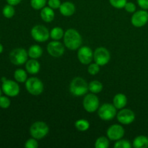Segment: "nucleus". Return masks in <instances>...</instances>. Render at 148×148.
<instances>
[{"label":"nucleus","mask_w":148,"mask_h":148,"mask_svg":"<svg viewBox=\"0 0 148 148\" xmlns=\"http://www.w3.org/2000/svg\"><path fill=\"white\" fill-rule=\"evenodd\" d=\"M64 43L69 50H77L80 48L82 40L80 34L75 29H68L64 36Z\"/></svg>","instance_id":"1"},{"label":"nucleus","mask_w":148,"mask_h":148,"mask_svg":"<svg viewBox=\"0 0 148 148\" xmlns=\"http://www.w3.org/2000/svg\"><path fill=\"white\" fill-rule=\"evenodd\" d=\"M69 90L74 96H82L85 95L89 90L88 84L83 78L77 77L71 81L69 85Z\"/></svg>","instance_id":"2"},{"label":"nucleus","mask_w":148,"mask_h":148,"mask_svg":"<svg viewBox=\"0 0 148 148\" xmlns=\"http://www.w3.org/2000/svg\"><path fill=\"white\" fill-rule=\"evenodd\" d=\"M49 132V127L43 121H36L30 128V136L36 140L44 138Z\"/></svg>","instance_id":"3"},{"label":"nucleus","mask_w":148,"mask_h":148,"mask_svg":"<svg viewBox=\"0 0 148 148\" xmlns=\"http://www.w3.org/2000/svg\"><path fill=\"white\" fill-rule=\"evenodd\" d=\"M28 56V53L25 49L23 48H17L10 52L9 57L12 64L20 66L27 62Z\"/></svg>","instance_id":"4"},{"label":"nucleus","mask_w":148,"mask_h":148,"mask_svg":"<svg viewBox=\"0 0 148 148\" xmlns=\"http://www.w3.org/2000/svg\"><path fill=\"white\" fill-rule=\"evenodd\" d=\"M25 88L29 93L37 96L43 92L44 85L42 81L38 77H30L25 82Z\"/></svg>","instance_id":"5"},{"label":"nucleus","mask_w":148,"mask_h":148,"mask_svg":"<svg viewBox=\"0 0 148 148\" xmlns=\"http://www.w3.org/2000/svg\"><path fill=\"white\" fill-rule=\"evenodd\" d=\"M116 108L114 104L104 103L98 109V115L103 121H111L117 115Z\"/></svg>","instance_id":"6"},{"label":"nucleus","mask_w":148,"mask_h":148,"mask_svg":"<svg viewBox=\"0 0 148 148\" xmlns=\"http://www.w3.org/2000/svg\"><path fill=\"white\" fill-rule=\"evenodd\" d=\"M30 34L32 38L39 43L46 41L50 37V32L44 25H37L33 27L30 31Z\"/></svg>","instance_id":"7"},{"label":"nucleus","mask_w":148,"mask_h":148,"mask_svg":"<svg viewBox=\"0 0 148 148\" xmlns=\"http://www.w3.org/2000/svg\"><path fill=\"white\" fill-rule=\"evenodd\" d=\"M99 98L94 93H90L84 97L83 105L84 109L89 113H93L99 108Z\"/></svg>","instance_id":"8"},{"label":"nucleus","mask_w":148,"mask_h":148,"mask_svg":"<svg viewBox=\"0 0 148 148\" xmlns=\"http://www.w3.org/2000/svg\"><path fill=\"white\" fill-rule=\"evenodd\" d=\"M93 59L100 66H104L110 62L111 54L107 49L104 47L97 48L93 52Z\"/></svg>","instance_id":"9"},{"label":"nucleus","mask_w":148,"mask_h":148,"mask_svg":"<svg viewBox=\"0 0 148 148\" xmlns=\"http://www.w3.org/2000/svg\"><path fill=\"white\" fill-rule=\"evenodd\" d=\"M1 90L8 97H16L19 95L20 88L17 81L7 79L4 82H2L1 85Z\"/></svg>","instance_id":"10"},{"label":"nucleus","mask_w":148,"mask_h":148,"mask_svg":"<svg viewBox=\"0 0 148 148\" xmlns=\"http://www.w3.org/2000/svg\"><path fill=\"white\" fill-rule=\"evenodd\" d=\"M148 22V12L145 10L135 12L132 16L131 23L134 27H142Z\"/></svg>","instance_id":"11"},{"label":"nucleus","mask_w":148,"mask_h":148,"mask_svg":"<svg viewBox=\"0 0 148 148\" xmlns=\"http://www.w3.org/2000/svg\"><path fill=\"white\" fill-rule=\"evenodd\" d=\"M77 58L82 64H90L93 59V51L88 46H82L78 49Z\"/></svg>","instance_id":"12"},{"label":"nucleus","mask_w":148,"mask_h":148,"mask_svg":"<svg viewBox=\"0 0 148 148\" xmlns=\"http://www.w3.org/2000/svg\"><path fill=\"white\" fill-rule=\"evenodd\" d=\"M47 51L51 56L59 58L64 53V46L59 40H53L50 42L47 46Z\"/></svg>","instance_id":"13"},{"label":"nucleus","mask_w":148,"mask_h":148,"mask_svg":"<svg viewBox=\"0 0 148 148\" xmlns=\"http://www.w3.org/2000/svg\"><path fill=\"white\" fill-rule=\"evenodd\" d=\"M117 120L121 124L128 125L132 124L135 119V114L134 111L128 108H122L119 113H117Z\"/></svg>","instance_id":"14"},{"label":"nucleus","mask_w":148,"mask_h":148,"mask_svg":"<svg viewBox=\"0 0 148 148\" xmlns=\"http://www.w3.org/2000/svg\"><path fill=\"white\" fill-rule=\"evenodd\" d=\"M124 133L125 132L124 127L119 124H113L108 127L106 132L107 137L110 140L113 141H117L122 138L124 135Z\"/></svg>","instance_id":"15"},{"label":"nucleus","mask_w":148,"mask_h":148,"mask_svg":"<svg viewBox=\"0 0 148 148\" xmlns=\"http://www.w3.org/2000/svg\"><path fill=\"white\" fill-rule=\"evenodd\" d=\"M75 10H76V8H75V4L71 1H64L62 3L59 7L60 13L64 17H70L73 15L75 12Z\"/></svg>","instance_id":"16"},{"label":"nucleus","mask_w":148,"mask_h":148,"mask_svg":"<svg viewBox=\"0 0 148 148\" xmlns=\"http://www.w3.org/2000/svg\"><path fill=\"white\" fill-rule=\"evenodd\" d=\"M40 69V64L37 59H31L27 60L25 63V69L27 73L30 75H36L39 72Z\"/></svg>","instance_id":"17"},{"label":"nucleus","mask_w":148,"mask_h":148,"mask_svg":"<svg viewBox=\"0 0 148 148\" xmlns=\"http://www.w3.org/2000/svg\"><path fill=\"white\" fill-rule=\"evenodd\" d=\"M113 104L116 109H122L127 104V96L123 93L116 94L113 98Z\"/></svg>","instance_id":"18"},{"label":"nucleus","mask_w":148,"mask_h":148,"mask_svg":"<svg viewBox=\"0 0 148 148\" xmlns=\"http://www.w3.org/2000/svg\"><path fill=\"white\" fill-rule=\"evenodd\" d=\"M55 17L54 11L50 7H45L40 10V17L46 23H51Z\"/></svg>","instance_id":"19"},{"label":"nucleus","mask_w":148,"mask_h":148,"mask_svg":"<svg viewBox=\"0 0 148 148\" xmlns=\"http://www.w3.org/2000/svg\"><path fill=\"white\" fill-rule=\"evenodd\" d=\"M132 146L134 148H147L148 137L145 135H139L134 138Z\"/></svg>","instance_id":"20"},{"label":"nucleus","mask_w":148,"mask_h":148,"mask_svg":"<svg viewBox=\"0 0 148 148\" xmlns=\"http://www.w3.org/2000/svg\"><path fill=\"white\" fill-rule=\"evenodd\" d=\"M27 53L30 58L38 59L43 54V49L38 45H33L29 48Z\"/></svg>","instance_id":"21"},{"label":"nucleus","mask_w":148,"mask_h":148,"mask_svg":"<svg viewBox=\"0 0 148 148\" xmlns=\"http://www.w3.org/2000/svg\"><path fill=\"white\" fill-rule=\"evenodd\" d=\"M27 71L23 69H17L14 72V78L17 82H25L27 79Z\"/></svg>","instance_id":"22"},{"label":"nucleus","mask_w":148,"mask_h":148,"mask_svg":"<svg viewBox=\"0 0 148 148\" xmlns=\"http://www.w3.org/2000/svg\"><path fill=\"white\" fill-rule=\"evenodd\" d=\"M88 88H89V90L92 93L97 94L99 93L103 90V85L100 81L93 80L88 84Z\"/></svg>","instance_id":"23"},{"label":"nucleus","mask_w":148,"mask_h":148,"mask_svg":"<svg viewBox=\"0 0 148 148\" xmlns=\"http://www.w3.org/2000/svg\"><path fill=\"white\" fill-rule=\"evenodd\" d=\"M64 33L65 32L62 27H55L50 31V37L53 40H59L63 38Z\"/></svg>","instance_id":"24"},{"label":"nucleus","mask_w":148,"mask_h":148,"mask_svg":"<svg viewBox=\"0 0 148 148\" xmlns=\"http://www.w3.org/2000/svg\"><path fill=\"white\" fill-rule=\"evenodd\" d=\"M75 127L77 130L79 132H86L90 128V123L88 120L84 119H78L75 121Z\"/></svg>","instance_id":"25"},{"label":"nucleus","mask_w":148,"mask_h":148,"mask_svg":"<svg viewBox=\"0 0 148 148\" xmlns=\"http://www.w3.org/2000/svg\"><path fill=\"white\" fill-rule=\"evenodd\" d=\"M109 139L104 136L98 137L95 143V148H108L109 147Z\"/></svg>","instance_id":"26"},{"label":"nucleus","mask_w":148,"mask_h":148,"mask_svg":"<svg viewBox=\"0 0 148 148\" xmlns=\"http://www.w3.org/2000/svg\"><path fill=\"white\" fill-rule=\"evenodd\" d=\"M2 14L6 18L10 19L14 17V14H15V10L14 8V6L10 5L9 4L4 6L2 10Z\"/></svg>","instance_id":"27"},{"label":"nucleus","mask_w":148,"mask_h":148,"mask_svg":"<svg viewBox=\"0 0 148 148\" xmlns=\"http://www.w3.org/2000/svg\"><path fill=\"white\" fill-rule=\"evenodd\" d=\"M47 1V0H30V5L34 10H40L46 7Z\"/></svg>","instance_id":"28"},{"label":"nucleus","mask_w":148,"mask_h":148,"mask_svg":"<svg viewBox=\"0 0 148 148\" xmlns=\"http://www.w3.org/2000/svg\"><path fill=\"white\" fill-rule=\"evenodd\" d=\"M132 146V145L129 140H122V139L117 140L116 143L114 144V147L115 148H131Z\"/></svg>","instance_id":"29"},{"label":"nucleus","mask_w":148,"mask_h":148,"mask_svg":"<svg viewBox=\"0 0 148 148\" xmlns=\"http://www.w3.org/2000/svg\"><path fill=\"white\" fill-rule=\"evenodd\" d=\"M109 2L114 8L122 9L125 7L127 0H109Z\"/></svg>","instance_id":"30"},{"label":"nucleus","mask_w":148,"mask_h":148,"mask_svg":"<svg viewBox=\"0 0 148 148\" xmlns=\"http://www.w3.org/2000/svg\"><path fill=\"white\" fill-rule=\"evenodd\" d=\"M10 105H11V101L7 95L6 96L1 95L0 97V108L2 109H7L10 106Z\"/></svg>","instance_id":"31"},{"label":"nucleus","mask_w":148,"mask_h":148,"mask_svg":"<svg viewBox=\"0 0 148 148\" xmlns=\"http://www.w3.org/2000/svg\"><path fill=\"white\" fill-rule=\"evenodd\" d=\"M88 72L90 75H95L100 72V65L97 63L90 64L88 67Z\"/></svg>","instance_id":"32"},{"label":"nucleus","mask_w":148,"mask_h":148,"mask_svg":"<svg viewBox=\"0 0 148 148\" xmlns=\"http://www.w3.org/2000/svg\"><path fill=\"white\" fill-rule=\"evenodd\" d=\"M38 147V143L37 140L33 137L28 139L25 143V148H37Z\"/></svg>","instance_id":"33"},{"label":"nucleus","mask_w":148,"mask_h":148,"mask_svg":"<svg viewBox=\"0 0 148 148\" xmlns=\"http://www.w3.org/2000/svg\"><path fill=\"white\" fill-rule=\"evenodd\" d=\"M126 11L129 13H134L136 12L137 10V7H136L135 4L131 1H127V4H126L125 7H124Z\"/></svg>","instance_id":"34"},{"label":"nucleus","mask_w":148,"mask_h":148,"mask_svg":"<svg viewBox=\"0 0 148 148\" xmlns=\"http://www.w3.org/2000/svg\"><path fill=\"white\" fill-rule=\"evenodd\" d=\"M48 5L52 8L53 10H56V9H59L62 2L60 0H48L47 1Z\"/></svg>","instance_id":"35"},{"label":"nucleus","mask_w":148,"mask_h":148,"mask_svg":"<svg viewBox=\"0 0 148 148\" xmlns=\"http://www.w3.org/2000/svg\"><path fill=\"white\" fill-rule=\"evenodd\" d=\"M137 2L142 10H148V0H137Z\"/></svg>","instance_id":"36"},{"label":"nucleus","mask_w":148,"mask_h":148,"mask_svg":"<svg viewBox=\"0 0 148 148\" xmlns=\"http://www.w3.org/2000/svg\"><path fill=\"white\" fill-rule=\"evenodd\" d=\"M7 2V4H10V5L12 6H16L18 5L20 2L22 1V0H6Z\"/></svg>","instance_id":"37"},{"label":"nucleus","mask_w":148,"mask_h":148,"mask_svg":"<svg viewBox=\"0 0 148 148\" xmlns=\"http://www.w3.org/2000/svg\"><path fill=\"white\" fill-rule=\"evenodd\" d=\"M3 51H4V47H3L2 45L0 43V53H1L3 52Z\"/></svg>","instance_id":"38"},{"label":"nucleus","mask_w":148,"mask_h":148,"mask_svg":"<svg viewBox=\"0 0 148 148\" xmlns=\"http://www.w3.org/2000/svg\"><path fill=\"white\" fill-rule=\"evenodd\" d=\"M7 77H2L1 78V82H5L6 80H7Z\"/></svg>","instance_id":"39"},{"label":"nucleus","mask_w":148,"mask_h":148,"mask_svg":"<svg viewBox=\"0 0 148 148\" xmlns=\"http://www.w3.org/2000/svg\"><path fill=\"white\" fill-rule=\"evenodd\" d=\"M1 91H2V90H1V89L0 88V97L1 96Z\"/></svg>","instance_id":"40"}]
</instances>
